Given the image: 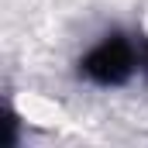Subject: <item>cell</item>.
Here are the masks:
<instances>
[{
  "instance_id": "obj_1",
  "label": "cell",
  "mask_w": 148,
  "mask_h": 148,
  "mask_svg": "<svg viewBox=\"0 0 148 148\" xmlns=\"http://www.w3.org/2000/svg\"><path fill=\"white\" fill-rule=\"evenodd\" d=\"M134 66H141L134 45L114 35V38H107V41H100V45L83 59V76L93 79V83H100V86H121L127 76L134 73Z\"/></svg>"
},
{
  "instance_id": "obj_2",
  "label": "cell",
  "mask_w": 148,
  "mask_h": 148,
  "mask_svg": "<svg viewBox=\"0 0 148 148\" xmlns=\"http://www.w3.org/2000/svg\"><path fill=\"white\" fill-rule=\"evenodd\" d=\"M138 62H141V69L148 73V45H141V52H138Z\"/></svg>"
}]
</instances>
